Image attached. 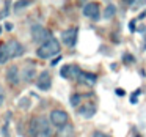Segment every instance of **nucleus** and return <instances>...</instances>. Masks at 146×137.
Returning a JSON list of instances; mask_svg holds the SVG:
<instances>
[{
  "label": "nucleus",
  "mask_w": 146,
  "mask_h": 137,
  "mask_svg": "<svg viewBox=\"0 0 146 137\" xmlns=\"http://www.w3.org/2000/svg\"><path fill=\"white\" fill-rule=\"evenodd\" d=\"M3 102H5V93H3V88L0 87V106L3 104Z\"/></svg>",
  "instance_id": "20"
},
{
  "label": "nucleus",
  "mask_w": 146,
  "mask_h": 137,
  "mask_svg": "<svg viewBox=\"0 0 146 137\" xmlns=\"http://www.w3.org/2000/svg\"><path fill=\"white\" fill-rule=\"evenodd\" d=\"M61 77L64 79H79L80 76V70L76 66V65H64L60 71Z\"/></svg>",
  "instance_id": "5"
},
{
  "label": "nucleus",
  "mask_w": 146,
  "mask_h": 137,
  "mask_svg": "<svg viewBox=\"0 0 146 137\" xmlns=\"http://www.w3.org/2000/svg\"><path fill=\"white\" fill-rule=\"evenodd\" d=\"M124 61H126V63H132V61H133V55L126 54V55H124Z\"/></svg>",
  "instance_id": "19"
},
{
  "label": "nucleus",
  "mask_w": 146,
  "mask_h": 137,
  "mask_svg": "<svg viewBox=\"0 0 146 137\" xmlns=\"http://www.w3.org/2000/svg\"><path fill=\"white\" fill-rule=\"evenodd\" d=\"M8 52H10V57L11 58H16V57H21V55L24 54V46L21 44L19 41H16V39H11V41H8Z\"/></svg>",
  "instance_id": "7"
},
{
  "label": "nucleus",
  "mask_w": 146,
  "mask_h": 137,
  "mask_svg": "<svg viewBox=\"0 0 146 137\" xmlns=\"http://www.w3.org/2000/svg\"><path fill=\"white\" fill-rule=\"evenodd\" d=\"M10 52H8V46L3 44V46H0V65L5 63V61L10 60Z\"/></svg>",
  "instance_id": "13"
},
{
  "label": "nucleus",
  "mask_w": 146,
  "mask_h": 137,
  "mask_svg": "<svg viewBox=\"0 0 146 137\" xmlns=\"http://www.w3.org/2000/svg\"><path fill=\"white\" fill-rule=\"evenodd\" d=\"M116 95L123 96V95H124V90H116Z\"/></svg>",
  "instance_id": "24"
},
{
  "label": "nucleus",
  "mask_w": 146,
  "mask_h": 137,
  "mask_svg": "<svg viewBox=\"0 0 146 137\" xmlns=\"http://www.w3.org/2000/svg\"><path fill=\"white\" fill-rule=\"evenodd\" d=\"M0 32H2V29H0Z\"/></svg>",
  "instance_id": "25"
},
{
  "label": "nucleus",
  "mask_w": 146,
  "mask_h": 137,
  "mask_svg": "<svg viewBox=\"0 0 146 137\" xmlns=\"http://www.w3.org/2000/svg\"><path fill=\"white\" fill-rule=\"evenodd\" d=\"M52 123H49L46 118L38 117L30 121V136L32 137H50L52 134Z\"/></svg>",
  "instance_id": "1"
},
{
  "label": "nucleus",
  "mask_w": 146,
  "mask_h": 137,
  "mask_svg": "<svg viewBox=\"0 0 146 137\" xmlns=\"http://www.w3.org/2000/svg\"><path fill=\"white\" fill-rule=\"evenodd\" d=\"M129 30H130V32H133V30H135V22H130L129 24Z\"/></svg>",
  "instance_id": "22"
},
{
  "label": "nucleus",
  "mask_w": 146,
  "mask_h": 137,
  "mask_svg": "<svg viewBox=\"0 0 146 137\" xmlns=\"http://www.w3.org/2000/svg\"><path fill=\"white\" fill-rule=\"evenodd\" d=\"M35 74H36V71H35V68H30V66H27L25 68V71H24V80L25 82H30V80H33L35 79Z\"/></svg>",
  "instance_id": "15"
},
{
  "label": "nucleus",
  "mask_w": 146,
  "mask_h": 137,
  "mask_svg": "<svg viewBox=\"0 0 146 137\" xmlns=\"http://www.w3.org/2000/svg\"><path fill=\"white\" fill-rule=\"evenodd\" d=\"M83 14L86 17H91V19H98L99 17V5L91 2V3H86L83 7Z\"/></svg>",
  "instance_id": "9"
},
{
  "label": "nucleus",
  "mask_w": 146,
  "mask_h": 137,
  "mask_svg": "<svg viewBox=\"0 0 146 137\" xmlns=\"http://www.w3.org/2000/svg\"><path fill=\"white\" fill-rule=\"evenodd\" d=\"M94 112H96V109L91 104H85V106H80L79 107V115L83 118H91L94 115Z\"/></svg>",
  "instance_id": "11"
},
{
  "label": "nucleus",
  "mask_w": 146,
  "mask_h": 137,
  "mask_svg": "<svg viewBox=\"0 0 146 137\" xmlns=\"http://www.w3.org/2000/svg\"><path fill=\"white\" fill-rule=\"evenodd\" d=\"M77 41V29H69L68 32H63V43L66 46H74Z\"/></svg>",
  "instance_id": "10"
},
{
  "label": "nucleus",
  "mask_w": 146,
  "mask_h": 137,
  "mask_svg": "<svg viewBox=\"0 0 146 137\" xmlns=\"http://www.w3.org/2000/svg\"><path fill=\"white\" fill-rule=\"evenodd\" d=\"M50 33H49L47 29H44L42 25H39V24H35V25L32 27V39L35 43H46L47 39H50Z\"/></svg>",
  "instance_id": "3"
},
{
  "label": "nucleus",
  "mask_w": 146,
  "mask_h": 137,
  "mask_svg": "<svg viewBox=\"0 0 146 137\" xmlns=\"http://www.w3.org/2000/svg\"><path fill=\"white\" fill-rule=\"evenodd\" d=\"M93 137H110V136H105L104 132H99V131H96V132H93Z\"/></svg>",
  "instance_id": "21"
},
{
  "label": "nucleus",
  "mask_w": 146,
  "mask_h": 137,
  "mask_svg": "<svg viewBox=\"0 0 146 137\" xmlns=\"http://www.w3.org/2000/svg\"><path fill=\"white\" fill-rule=\"evenodd\" d=\"M79 80L83 82V84H86V85H93V84L96 82V76L91 74V73H80Z\"/></svg>",
  "instance_id": "12"
},
{
  "label": "nucleus",
  "mask_w": 146,
  "mask_h": 137,
  "mask_svg": "<svg viewBox=\"0 0 146 137\" xmlns=\"http://www.w3.org/2000/svg\"><path fill=\"white\" fill-rule=\"evenodd\" d=\"M58 61H60V57H58V58H54V61H50V65H52V66H55Z\"/></svg>",
  "instance_id": "23"
},
{
  "label": "nucleus",
  "mask_w": 146,
  "mask_h": 137,
  "mask_svg": "<svg viewBox=\"0 0 146 137\" xmlns=\"http://www.w3.org/2000/svg\"><path fill=\"white\" fill-rule=\"evenodd\" d=\"M38 57L39 58H50L54 57L55 54H60V43L57 41L55 38L47 39L46 43H42L41 46L38 47Z\"/></svg>",
  "instance_id": "2"
},
{
  "label": "nucleus",
  "mask_w": 146,
  "mask_h": 137,
  "mask_svg": "<svg viewBox=\"0 0 146 137\" xmlns=\"http://www.w3.org/2000/svg\"><path fill=\"white\" fill-rule=\"evenodd\" d=\"M8 16V3L5 5V8H3V11L0 13V19H3V17H7Z\"/></svg>",
  "instance_id": "18"
},
{
  "label": "nucleus",
  "mask_w": 146,
  "mask_h": 137,
  "mask_svg": "<svg viewBox=\"0 0 146 137\" xmlns=\"http://www.w3.org/2000/svg\"><path fill=\"white\" fill-rule=\"evenodd\" d=\"M7 80H8V82H10L13 87L19 85V82H21V73H19V68L14 66V65L8 68V71H7Z\"/></svg>",
  "instance_id": "8"
},
{
  "label": "nucleus",
  "mask_w": 146,
  "mask_h": 137,
  "mask_svg": "<svg viewBox=\"0 0 146 137\" xmlns=\"http://www.w3.org/2000/svg\"><path fill=\"white\" fill-rule=\"evenodd\" d=\"M80 99H82V98H80V95H77V93H76V95H72V96H71V106H72V107H77V106L80 104Z\"/></svg>",
  "instance_id": "17"
},
{
  "label": "nucleus",
  "mask_w": 146,
  "mask_h": 137,
  "mask_svg": "<svg viewBox=\"0 0 146 137\" xmlns=\"http://www.w3.org/2000/svg\"><path fill=\"white\" fill-rule=\"evenodd\" d=\"M50 123L57 128H63L66 126L68 123V114L64 110H60V109H54L50 112Z\"/></svg>",
  "instance_id": "4"
},
{
  "label": "nucleus",
  "mask_w": 146,
  "mask_h": 137,
  "mask_svg": "<svg viewBox=\"0 0 146 137\" xmlns=\"http://www.w3.org/2000/svg\"><path fill=\"white\" fill-rule=\"evenodd\" d=\"M115 13H116V8H115V5H108V7L105 8L104 17H105V19H111V17L115 16Z\"/></svg>",
  "instance_id": "16"
},
{
  "label": "nucleus",
  "mask_w": 146,
  "mask_h": 137,
  "mask_svg": "<svg viewBox=\"0 0 146 137\" xmlns=\"http://www.w3.org/2000/svg\"><path fill=\"white\" fill-rule=\"evenodd\" d=\"M32 3H33V0H17L14 3V11H22L27 7H30Z\"/></svg>",
  "instance_id": "14"
},
{
  "label": "nucleus",
  "mask_w": 146,
  "mask_h": 137,
  "mask_svg": "<svg viewBox=\"0 0 146 137\" xmlns=\"http://www.w3.org/2000/svg\"><path fill=\"white\" fill-rule=\"evenodd\" d=\"M36 85H38V88L42 90V92L50 90V87H52V77H50V74H49L47 71H44L42 74H39L38 80H36Z\"/></svg>",
  "instance_id": "6"
}]
</instances>
